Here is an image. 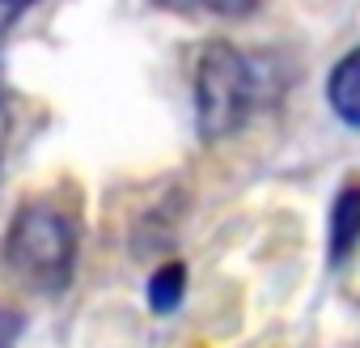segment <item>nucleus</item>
Instances as JSON below:
<instances>
[{
	"label": "nucleus",
	"mask_w": 360,
	"mask_h": 348,
	"mask_svg": "<svg viewBox=\"0 0 360 348\" xmlns=\"http://www.w3.org/2000/svg\"><path fill=\"white\" fill-rule=\"evenodd\" d=\"M326 98L335 106V115L352 128H360V47L347 51L335 73H330V85H326Z\"/></svg>",
	"instance_id": "20e7f679"
},
{
	"label": "nucleus",
	"mask_w": 360,
	"mask_h": 348,
	"mask_svg": "<svg viewBox=\"0 0 360 348\" xmlns=\"http://www.w3.org/2000/svg\"><path fill=\"white\" fill-rule=\"evenodd\" d=\"M9 268L39 293H60L77 268V225L51 204H26L5 234Z\"/></svg>",
	"instance_id": "f257e3e1"
},
{
	"label": "nucleus",
	"mask_w": 360,
	"mask_h": 348,
	"mask_svg": "<svg viewBox=\"0 0 360 348\" xmlns=\"http://www.w3.org/2000/svg\"><path fill=\"white\" fill-rule=\"evenodd\" d=\"M153 5H161L169 13H191V9H200V0H153Z\"/></svg>",
	"instance_id": "9d476101"
},
{
	"label": "nucleus",
	"mask_w": 360,
	"mask_h": 348,
	"mask_svg": "<svg viewBox=\"0 0 360 348\" xmlns=\"http://www.w3.org/2000/svg\"><path fill=\"white\" fill-rule=\"evenodd\" d=\"M360 242V183L343 187L330 204V263H343Z\"/></svg>",
	"instance_id": "7ed1b4c3"
},
{
	"label": "nucleus",
	"mask_w": 360,
	"mask_h": 348,
	"mask_svg": "<svg viewBox=\"0 0 360 348\" xmlns=\"http://www.w3.org/2000/svg\"><path fill=\"white\" fill-rule=\"evenodd\" d=\"M22 335V318L13 310H0V348H13Z\"/></svg>",
	"instance_id": "0eeeda50"
},
{
	"label": "nucleus",
	"mask_w": 360,
	"mask_h": 348,
	"mask_svg": "<svg viewBox=\"0 0 360 348\" xmlns=\"http://www.w3.org/2000/svg\"><path fill=\"white\" fill-rule=\"evenodd\" d=\"M200 5L212 9V13H221V18H246V13L259 9V0H200Z\"/></svg>",
	"instance_id": "423d86ee"
},
{
	"label": "nucleus",
	"mask_w": 360,
	"mask_h": 348,
	"mask_svg": "<svg viewBox=\"0 0 360 348\" xmlns=\"http://www.w3.org/2000/svg\"><path fill=\"white\" fill-rule=\"evenodd\" d=\"M5 149H9V102L0 98V161H5Z\"/></svg>",
	"instance_id": "1a4fd4ad"
},
{
	"label": "nucleus",
	"mask_w": 360,
	"mask_h": 348,
	"mask_svg": "<svg viewBox=\"0 0 360 348\" xmlns=\"http://www.w3.org/2000/svg\"><path fill=\"white\" fill-rule=\"evenodd\" d=\"M255 68L229 43H208L195 64V119L204 140L233 136L255 106Z\"/></svg>",
	"instance_id": "f03ea898"
},
{
	"label": "nucleus",
	"mask_w": 360,
	"mask_h": 348,
	"mask_svg": "<svg viewBox=\"0 0 360 348\" xmlns=\"http://www.w3.org/2000/svg\"><path fill=\"white\" fill-rule=\"evenodd\" d=\"M30 5H34V0H0V30H9V26H13Z\"/></svg>",
	"instance_id": "6e6552de"
},
{
	"label": "nucleus",
	"mask_w": 360,
	"mask_h": 348,
	"mask_svg": "<svg viewBox=\"0 0 360 348\" xmlns=\"http://www.w3.org/2000/svg\"><path fill=\"white\" fill-rule=\"evenodd\" d=\"M183 293H187V268L183 263H165V268L153 272V280H148V306L157 314H169L178 302H183Z\"/></svg>",
	"instance_id": "39448f33"
}]
</instances>
